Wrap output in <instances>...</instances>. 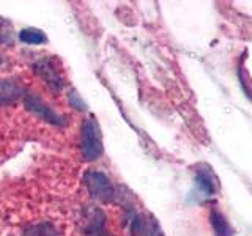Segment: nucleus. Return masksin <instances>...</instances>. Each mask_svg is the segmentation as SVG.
I'll use <instances>...</instances> for the list:
<instances>
[{
    "mask_svg": "<svg viewBox=\"0 0 252 236\" xmlns=\"http://www.w3.org/2000/svg\"><path fill=\"white\" fill-rule=\"evenodd\" d=\"M102 151H104V145H102L99 123L94 117L85 118L81 126V154L84 161H98L102 156Z\"/></svg>",
    "mask_w": 252,
    "mask_h": 236,
    "instance_id": "f257e3e1",
    "label": "nucleus"
},
{
    "mask_svg": "<svg viewBox=\"0 0 252 236\" xmlns=\"http://www.w3.org/2000/svg\"><path fill=\"white\" fill-rule=\"evenodd\" d=\"M82 181L93 200L99 203H112L117 200L118 191L106 173L98 170H87L82 177Z\"/></svg>",
    "mask_w": 252,
    "mask_h": 236,
    "instance_id": "f03ea898",
    "label": "nucleus"
},
{
    "mask_svg": "<svg viewBox=\"0 0 252 236\" xmlns=\"http://www.w3.org/2000/svg\"><path fill=\"white\" fill-rule=\"evenodd\" d=\"M219 191V179L210 165H199L194 173V189H192V200L197 203L208 202L215 199Z\"/></svg>",
    "mask_w": 252,
    "mask_h": 236,
    "instance_id": "7ed1b4c3",
    "label": "nucleus"
},
{
    "mask_svg": "<svg viewBox=\"0 0 252 236\" xmlns=\"http://www.w3.org/2000/svg\"><path fill=\"white\" fill-rule=\"evenodd\" d=\"M32 69H33V73L41 79L44 85L52 93L57 94L63 90V87H65V79H63V76L60 73V68L57 66V61H55L54 57L38 59L36 61H33Z\"/></svg>",
    "mask_w": 252,
    "mask_h": 236,
    "instance_id": "20e7f679",
    "label": "nucleus"
},
{
    "mask_svg": "<svg viewBox=\"0 0 252 236\" xmlns=\"http://www.w3.org/2000/svg\"><path fill=\"white\" fill-rule=\"evenodd\" d=\"M24 106H26V109L30 110L32 114H35L38 118H41V120L51 123L54 126L66 124L65 117L55 112V110L36 93H27L26 98H24Z\"/></svg>",
    "mask_w": 252,
    "mask_h": 236,
    "instance_id": "39448f33",
    "label": "nucleus"
},
{
    "mask_svg": "<svg viewBox=\"0 0 252 236\" xmlns=\"http://www.w3.org/2000/svg\"><path fill=\"white\" fill-rule=\"evenodd\" d=\"M106 214L98 206H89L84 209L82 230L87 236H112L106 225Z\"/></svg>",
    "mask_w": 252,
    "mask_h": 236,
    "instance_id": "423d86ee",
    "label": "nucleus"
},
{
    "mask_svg": "<svg viewBox=\"0 0 252 236\" xmlns=\"http://www.w3.org/2000/svg\"><path fill=\"white\" fill-rule=\"evenodd\" d=\"M129 232L134 236H164L155 217L136 212H132L129 217Z\"/></svg>",
    "mask_w": 252,
    "mask_h": 236,
    "instance_id": "0eeeda50",
    "label": "nucleus"
},
{
    "mask_svg": "<svg viewBox=\"0 0 252 236\" xmlns=\"http://www.w3.org/2000/svg\"><path fill=\"white\" fill-rule=\"evenodd\" d=\"M26 88L13 77L0 79V106L16 104L21 98H26Z\"/></svg>",
    "mask_w": 252,
    "mask_h": 236,
    "instance_id": "6e6552de",
    "label": "nucleus"
},
{
    "mask_svg": "<svg viewBox=\"0 0 252 236\" xmlns=\"http://www.w3.org/2000/svg\"><path fill=\"white\" fill-rule=\"evenodd\" d=\"M210 222L213 227V232H215V236H233L235 230L220 211L218 209L210 211Z\"/></svg>",
    "mask_w": 252,
    "mask_h": 236,
    "instance_id": "1a4fd4ad",
    "label": "nucleus"
},
{
    "mask_svg": "<svg viewBox=\"0 0 252 236\" xmlns=\"http://www.w3.org/2000/svg\"><path fill=\"white\" fill-rule=\"evenodd\" d=\"M22 236H60V233L51 222H38L26 227Z\"/></svg>",
    "mask_w": 252,
    "mask_h": 236,
    "instance_id": "9d476101",
    "label": "nucleus"
},
{
    "mask_svg": "<svg viewBox=\"0 0 252 236\" xmlns=\"http://www.w3.org/2000/svg\"><path fill=\"white\" fill-rule=\"evenodd\" d=\"M19 39L26 44L38 46V44H44L47 41V36L44 35V31L38 29H24L19 31Z\"/></svg>",
    "mask_w": 252,
    "mask_h": 236,
    "instance_id": "9b49d317",
    "label": "nucleus"
},
{
    "mask_svg": "<svg viewBox=\"0 0 252 236\" xmlns=\"http://www.w3.org/2000/svg\"><path fill=\"white\" fill-rule=\"evenodd\" d=\"M13 26L6 19L0 16V43L5 46H13L14 44V33H13Z\"/></svg>",
    "mask_w": 252,
    "mask_h": 236,
    "instance_id": "f8f14e48",
    "label": "nucleus"
},
{
    "mask_svg": "<svg viewBox=\"0 0 252 236\" xmlns=\"http://www.w3.org/2000/svg\"><path fill=\"white\" fill-rule=\"evenodd\" d=\"M68 102H69L71 107L81 110V112H85V110H87V104L84 102V99L81 98V94H79L76 90H71L69 91V94H68Z\"/></svg>",
    "mask_w": 252,
    "mask_h": 236,
    "instance_id": "ddd939ff",
    "label": "nucleus"
},
{
    "mask_svg": "<svg viewBox=\"0 0 252 236\" xmlns=\"http://www.w3.org/2000/svg\"><path fill=\"white\" fill-rule=\"evenodd\" d=\"M240 82H241V88L246 93V96L252 101V82L249 79V74L244 71V68H240Z\"/></svg>",
    "mask_w": 252,
    "mask_h": 236,
    "instance_id": "4468645a",
    "label": "nucleus"
},
{
    "mask_svg": "<svg viewBox=\"0 0 252 236\" xmlns=\"http://www.w3.org/2000/svg\"><path fill=\"white\" fill-rule=\"evenodd\" d=\"M0 63H2V57H0Z\"/></svg>",
    "mask_w": 252,
    "mask_h": 236,
    "instance_id": "2eb2a0df",
    "label": "nucleus"
}]
</instances>
